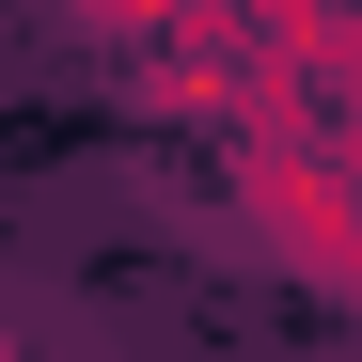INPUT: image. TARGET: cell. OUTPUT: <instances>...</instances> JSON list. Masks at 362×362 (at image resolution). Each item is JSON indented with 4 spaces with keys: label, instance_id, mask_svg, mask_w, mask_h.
Wrapping results in <instances>:
<instances>
[{
    "label": "cell",
    "instance_id": "6da1fadb",
    "mask_svg": "<svg viewBox=\"0 0 362 362\" xmlns=\"http://www.w3.org/2000/svg\"><path fill=\"white\" fill-rule=\"evenodd\" d=\"M236 236H268L315 299H362V158L331 110H236Z\"/></svg>",
    "mask_w": 362,
    "mask_h": 362
},
{
    "label": "cell",
    "instance_id": "7a4b0ae2",
    "mask_svg": "<svg viewBox=\"0 0 362 362\" xmlns=\"http://www.w3.org/2000/svg\"><path fill=\"white\" fill-rule=\"evenodd\" d=\"M64 16L110 47V64H127V47H158V32H189V16H221V0H64Z\"/></svg>",
    "mask_w": 362,
    "mask_h": 362
}]
</instances>
